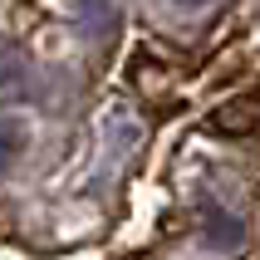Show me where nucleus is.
<instances>
[{"label":"nucleus","instance_id":"f03ea898","mask_svg":"<svg viewBox=\"0 0 260 260\" xmlns=\"http://www.w3.org/2000/svg\"><path fill=\"white\" fill-rule=\"evenodd\" d=\"M10 147H15V133H10V123H0V162L10 157Z\"/></svg>","mask_w":260,"mask_h":260},{"label":"nucleus","instance_id":"f257e3e1","mask_svg":"<svg viewBox=\"0 0 260 260\" xmlns=\"http://www.w3.org/2000/svg\"><path fill=\"white\" fill-rule=\"evenodd\" d=\"M216 133H250L260 123V99H241V103H231V108H221L216 118Z\"/></svg>","mask_w":260,"mask_h":260}]
</instances>
